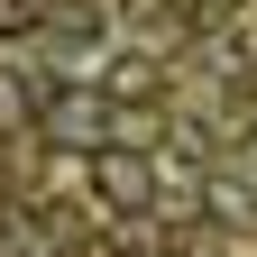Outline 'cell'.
<instances>
[{"mask_svg": "<svg viewBox=\"0 0 257 257\" xmlns=\"http://www.w3.org/2000/svg\"><path fill=\"white\" fill-rule=\"evenodd\" d=\"M46 101L55 92H37L28 74H0V119H46Z\"/></svg>", "mask_w": 257, "mask_h": 257, "instance_id": "4", "label": "cell"}, {"mask_svg": "<svg viewBox=\"0 0 257 257\" xmlns=\"http://www.w3.org/2000/svg\"><path fill=\"white\" fill-rule=\"evenodd\" d=\"M193 10H202V19H220V10H239V0H193Z\"/></svg>", "mask_w": 257, "mask_h": 257, "instance_id": "6", "label": "cell"}, {"mask_svg": "<svg viewBox=\"0 0 257 257\" xmlns=\"http://www.w3.org/2000/svg\"><path fill=\"white\" fill-rule=\"evenodd\" d=\"M92 193H101V211H147L156 202V156L147 147H92Z\"/></svg>", "mask_w": 257, "mask_h": 257, "instance_id": "1", "label": "cell"}, {"mask_svg": "<svg viewBox=\"0 0 257 257\" xmlns=\"http://www.w3.org/2000/svg\"><path fill=\"white\" fill-rule=\"evenodd\" d=\"M28 19H37V10H28V0H0V37H19Z\"/></svg>", "mask_w": 257, "mask_h": 257, "instance_id": "5", "label": "cell"}, {"mask_svg": "<svg viewBox=\"0 0 257 257\" xmlns=\"http://www.w3.org/2000/svg\"><path fill=\"white\" fill-rule=\"evenodd\" d=\"M101 92H110L119 110H128V101H147V92H156V64H147V55H119L110 74H101Z\"/></svg>", "mask_w": 257, "mask_h": 257, "instance_id": "3", "label": "cell"}, {"mask_svg": "<svg viewBox=\"0 0 257 257\" xmlns=\"http://www.w3.org/2000/svg\"><path fill=\"white\" fill-rule=\"evenodd\" d=\"M110 110H119L110 92H83V101H74V92H55L37 128H46L55 147H83V156H92V147H110Z\"/></svg>", "mask_w": 257, "mask_h": 257, "instance_id": "2", "label": "cell"}]
</instances>
